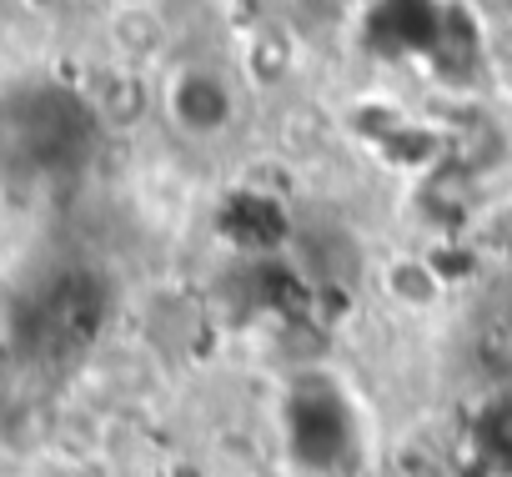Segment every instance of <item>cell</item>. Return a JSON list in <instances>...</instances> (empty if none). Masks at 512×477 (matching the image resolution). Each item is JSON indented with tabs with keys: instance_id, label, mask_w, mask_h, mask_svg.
<instances>
[{
	"instance_id": "obj_2",
	"label": "cell",
	"mask_w": 512,
	"mask_h": 477,
	"mask_svg": "<svg viewBox=\"0 0 512 477\" xmlns=\"http://www.w3.org/2000/svg\"><path fill=\"white\" fill-rule=\"evenodd\" d=\"M502 257L512 262V206H507V216H502Z\"/></svg>"
},
{
	"instance_id": "obj_3",
	"label": "cell",
	"mask_w": 512,
	"mask_h": 477,
	"mask_svg": "<svg viewBox=\"0 0 512 477\" xmlns=\"http://www.w3.org/2000/svg\"><path fill=\"white\" fill-rule=\"evenodd\" d=\"M116 6L126 11V6H151V0H116Z\"/></svg>"
},
{
	"instance_id": "obj_1",
	"label": "cell",
	"mask_w": 512,
	"mask_h": 477,
	"mask_svg": "<svg viewBox=\"0 0 512 477\" xmlns=\"http://www.w3.org/2000/svg\"><path fill=\"white\" fill-rule=\"evenodd\" d=\"M166 116L181 136H196V141H211L231 126L236 116V91L231 81L216 71V66H181L171 81H166Z\"/></svg>"
}]
</instances>
